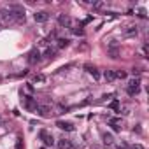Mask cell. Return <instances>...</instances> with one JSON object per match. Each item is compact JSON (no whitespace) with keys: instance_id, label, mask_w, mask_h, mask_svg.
<instances>
[{"instance_id":"cell-1","label":"cell","mask_w":149,"mask_h":149,"mask_svg":"<svg viewBox=\"0 0 149 149\" xmlns=\"http://www.w3.org/2000/svg\"><path fill=\"white\" fill-rule=\"evenodd\" d=\"M139 91H140V81L139 79H130L128 81V86H126V93L130 97H135Z\"/></svg>"},{"instance_id":"cell-2","label":"cell","mask_w":149,"mask_h":149,"mask_svg":"<svg viewBox=\"0 0 149 149\" xmlns=\"http://www.w3.org/2000/svg\"><path fill=\"white\" fill-rule=\"evenodd\" d=\"M37 100L33 98V97H30V95H25L23 97V107L26 109V111H30V112H35V109H37Z\"/></svg>"},{"instance_id":"cell-3","label":"cell","mask_w":149,"mask_h":149,"mask_svg":"<svg viewBox=\"0 0 149 149\" xmlns=\"http://www.w3.org/2000/svg\"><path fill=\"white\" fill-rule=\"evenodd\" d=\"M39 139H40L42 144L47 146V147H51V146L54 144V139H53V135H51L47 130H40V132H39Z\"/></svg>"},{"instance_id":"cell-4","label":"cell","mask_w":149,"mask_h":149,"mask_svg":"<svg viewBox=\"0 0 149 149\" xmlns=\"http://www.w3.org/2000/svg\"><path fill=\"white\" fill-rule=\"evenodd\" d=\"M40 56H42L40 51H39L37 47H33V49L28 53V61H30L32 65H33V63H39V61H40Z\"/></svg>"},{"instance_id":"cell-5","label":"cell","mask_w":149,"mask_h":149,"mask_svg":"<svg viewBox=\"0 0 149 149\" xmlns=\"http://www.w3.org/2000/svg\"><path fill=\"white\" fill-rule=\"evenodd\" d=\"M35 112H37V116H40V118H49V116H51V107H49V105H37Z\"/></svg>"},{"instance_id":"cell-6","label":"cell","mask_w":149,"mask_h":149,"mask_svg":"<svg viewBox=\"0 0 149 149\" xmlns=\"http://www.w3.org/2000/svg\"><path fill=\"white\" fill-rule=\"evenodd\" d=\"M58 23H60V26H65V28H70L72 26V19L67 14H60L58 16Z\"/></svg>"},{"instance_id":"cell-7","label":"cell","mask_w":149,"mask_h":149,"mask_svg":"<svg viewBox=\"0 0 149 149\" xmlns=\"http://www.w3.org/2000/svg\"><path fill=\"white\" fill-rule=\"evenodd\" d=\"M84 70H86L88 74H91V76L95 77V81H98V79H100V72H98L91 63H84Z\"/></svg>"},{"instance_id":"cell-8","label":"cell","mask_w":149,"mask_h":149,"mask_svg":"<svg viewBox=\"0 0 149 149\" xmlns=\"http://www.w3.org/2000/svg\"><path fill=\"white\" fill-rule=\"evenodd\" d=\"M123 33H125L126 37H133V35L139 33V28H137V25H128V26H125Z\"/></svg>"},{"instance_id":"cell-9","label":"cell","mask_w":149,"mask_h":149,"mask_svg":"<svg viewBox=\"0 0 149 149\" xmlns=\"http://www.w3.org/2000/svg\"><path fill=\"white\" fill-rule=\"evenodd\" d=\"M47 18H49V14H47V13H44V11H39V13H35V14H33V19H35L37 23H46V21H47Z\"/></svg>"},{"instance_id":"cell-10","label":"cell","mask_w":149,"mask_h":149,"mask_svg":"<svg viewBox=\"0 0 149 149\" xmlns=\"http://www.w3.org/2000/svg\"><path fill=\"white\" fill-rule=\"evenodd\" d=\"M56 126L60 130H65V132H74V125L68 121H56Z\"/></svg>"},{"instance_id":"cell-11","label":"cell","mask_w":149,"mask_h":149,"mask_svg":"<svg viewBox=\"0 0 149 149\" xmlns=\"http://www.w3.org/2000/svg\"><path fill=\"white\" fill-rule=\"evenodd\" d=\"M109 125L112 126L114 132H119L121 130V119L119 118H109Z\"/></svg>"},{"instance_id":"cell-12","label":"cell","mask_w":149,"mask_h":149,"mask_svg":"<svg viewBox=\"0 0 149 149\" xmlns=\"http://www.w3.org/2000/svg\"><path fill=\"white\" fill-rule=\"evenodd\" d=\"M58 149H72V140H68V139H60V140H58Z\"/></svg>"},{"instance_id":"cell-13","label":"cell","mask_w":149,"mask_h":149,"mask_svg":"<svg viewBox=\"0 0 149 149\" xmlns=\"http://www.w3.org/2000/svg\"><path fill=\"white\" fill-rule=\"evenodd\" d=\"M68 44H70V39H63V37L56 39V47L58 49H65V47H68Z\"/></svg>"},{"instance_id":"cell-14","label":"cell","mask_w":149,"mask_h":149,"mask_svg":"<svg viewBox=\"0 0 149 149\" xmlns=\"http://www.w3.org/2000/svg\"><path fill=\"white\" fill-rule=\"evenodd\" d=\"M102 140H104L105 146H112V144H114V137H112V133H109V132L102 133Z\"/></svg>"},{"instance_id":"cell-15","label":"cell","mask_w":149,"mask_h":149,"mask_svg":"<svg viewBox=\"0 0 149 149\" xmlns=\"http://www.w3.org/2000/svg\"><path fill=\"white\" fill-rule=\"evenodd\" d=\"M46 76H44V74H35V76H33V83L35 84H44L46 83Z\"/></svg>"},{"instance_id":"cell-16","label":"cell","mask_w":149,"mask_h":149,"mask_svg":"<svg viewBox=\"0 0 149 149\" xmlns=\"http://www.w3.org/2000/svg\"><path fill=\"white\" fill-rule=\"evenodd\" d=\"M54 54H56V51H54V49H51V47H47V49L44 51V58H46V60H53V58H54Z\"/></svg>"},{"instance_id":"cell-17","label":"cell","mask_w":149,"mask_h":149,"mask_svg":"<svg viewBox=\"0 0 149 149\" xmlns=\"http://www.w3.org/2000/svg\"><path fill=\"white\" fill-rule=\"evenodd\" d=\"M104 77H105V81H109V83H112L116 77H114V70H105V74H104Z\"/></svg>"},{"instance_id":"cell-18","label":"cell","mask_w":149,"mask_h":149,"mask_svg":"<svg viewBox=\"0 0 149 149\" xmlns=\"http://www.w3.org/2000/svg\"><path fill=\"white\" fill-rule=\"evenodd\" d=\"M114 77L116 79H126V72L125 70H114Z\"/></svg>"},{"instance_id":"cell-19","label":"cell","mask_w":149,"mask_h":149,"mask_svg":"<svg viewBox=\"0 0 149 149\" xmlns=\"http://www.w3.org/2000/svg\"><path fill=\"white\" fill-rule=\"evenodd\" d=\"M109 107H111L112 111H119V100H112V102L109 104Z\"/></svg>"},{"instance_id":"cell-20","label":"cell","mask_w":149,"mask_h":149,"mask_svg":"<svg viewBox=\"0 0 149 149\" xmlns=\"http://www.w3.org/2000/svg\"><path fill=\"white\" fill-rule=\"evenodd\" d=\"M21 147H23V139L18 137V139H16V149H21Z\"/></svg>"},{"instance_id":"cell-21","label":"cell","mask_w":149,"mask_h":149,"mask_svg":"<svg viewBox=\"0 0 149 149\" xmlns=\"http://www.w3.org/2000/svg\"><path fill=\"white\" fill-rule=\"evenodd\" d=\"M74 33H76V35H83V33H84V30H83L81 26H79V28H74Z\"/></svg>"},{"instance_id":"cell-22","label":"cell","mask_w":149,"mask_h":149,"mask_svg":"<svg viewBox=\"0 0 149 149\" xmlns=\"http://www.w3.org/2000/svg\"><path fill=\"white\" fill-rule=\"evenodd\" d=\"M104 7V2H95L93 4V9H102Z\"/></svg>"},{"instance_id":"cell-23","label":"cell","mask_w":149,"mask_h":149,"mask_svg":"<svg viewBox=\"0 0 149 149\" xmlns=\"http://www.w3.org/2000/svg\"><path fill=\"white\" fill-rule=\"evenodd\" d=\"M56 39V32H51L49 35H47V40H54Z\"/></svg>"},{"instance_id":"cell-24","label":"cell","mask_w":149,"mask_h":149,"mask_svg":"<svg viewBox=\"0 0 149 149\" xmlns=\"http://www.w3.org/2000/svg\"><path fill=\"white\" fill-rule=\"evenodd\" d=\"M142 54L147 56V44H144V47H142Z\"/></svg>"},{"instance_id":"cell-25","label":"cell","mask_w":149,"mask_h":149,"mask_svg":"<svg viewBox=\"0 0 149 149\" xmlns=\"http://www.w3.org/2000/svg\"><path fill=\"white\" fill-rule=\"evenodd\" d=\"M130 149H144V147H142V146H140V144H135V146H132V147H130Z\"/></svg>"}]
</instances>
